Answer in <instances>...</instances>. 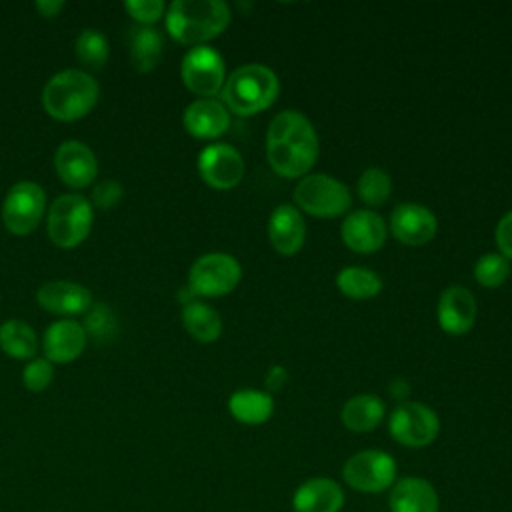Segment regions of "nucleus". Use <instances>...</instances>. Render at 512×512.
<instances>
[{
	"instance_id": "1",
	"label": "nucleus",
	"mask_w": 512,
	"mask_h": 512,
	"mask_svg": "<svg viewBox=\"0 0 512 512\" xmlns=\"http://www.w3.org/2000/svg\"><path fill=\"white\" fill-rule=\"evenodd\" d=\"M266 158L282 178H304L318 158V134L300 110L278 112L266 130Z\"/></svg>"
},
{
	"instance_id": "2",
	"label": "nucleus",
	"mask_w": 512,
	"mask_h": 512,
	"mask_svg": "<svg viewBox=\"0 0 512 512\" xmlns=\"http://www.w3.org/2000/svg\"><path fill=\"white\" fill-rule=\"evenodd\" d=\"M230 20V6L222 0H174L166 12V30L176 42L194 48L220 36Z\"/></svg>"
},
{
	"instance_id": "3",
	"label": "nucleus",
	"mask_w": 512,
	"mask_h": 512,
	"mask_svg": "<svg viewBox=\"0 0 512 512\" xmlns=\"http://www.w3.org/2000/svg\"><path fill=\"white\" fill-rule=\"evenodd\" d=\"M222 102L228 112L238 116H254L270 108L280 94V80L266 64H242L222 86Z\"/></svg>"
},
{
	"instance_id": "4",
	"label": "nucleus",
	"mask_w": 512,
	"mask_h": 512,
	"mask_svg": "<svg viewBox=\"0 0 512 512\" xmlns=\"http://www.w3.org/2000/svg\"><path fill=\"white\" fill-rule=\"evenodd\" d=\"M98 82L82 70L54 74L42 90V106L56 120H78L98 102Z\"/></svg>"
},
{
	"instance_id": "5",
	"label": "nucleus",
	"mask_w": 512,
	"mask_h": 512,
	"mask_svg": "<svg viewBox=\"0 0 512 512\" xmlns=\"http://www.w3.org/2000/svg\"><path fill=\"white\" fill-rule=\"evenodd\" d=\"M294 206L316 218H336L350 210L352 194L350 188L338 178L316 172L306 174L298 180L294 192Z\"/></svg>"
},
{
	"instance_id": "6",
	"label": "nucleus",
	"mask_w": 512,
	"mask_h": 512,
	"mask_svg": "<svg viewBox=\"0 0 512 512\" xmlns=\"http://www.w3.org/2000/svg\"><path fill=\"white\" fill-rule=\"evenodd\" d=\"M92 204L80 194L58 196L48 210L46 232L60 248H74L86 240L92 228Z\"/></svg>"
},
{
	"instance_id": "7",
	"label": "nucleus",
	"mask_w": 512,
	"mask_h": 512,
	"mask_svg": "<svg viewBox=\"0 0 512 512\" xmlns=\"http://www.w3.org/2000/svg\"><path fill=\"white\" fill-rule=\"evenodd\" d=\"M242 278L240 262L228 252H208L194 260L188 272V288L194 296L218 298L230 294Z\"/></svg>"
},
{
	"instance_id": "8",
	"label": "nucleus",
	"mask_w": 512,
	"mask_h": 512,
	"mask_svg": "<svg viewBox=\"0 0 512 512\" xmlns=\"http://www.w3.org/2000/svg\"><path fill=\"white\" fill-rule=\"evenodd\" d=\"M396 460L378 448H366L352 454L342 466L344 482L364 494H380L396 482Z\"/></svg>"
},
{
	"instance_id": "9",
	"label": "nucleus",
	"mask_w": 512,
	"mask_h": 512,
	"mask_svg": "<svg viewBox=\"0 0 512 512\" xmlns=\"http://www.w3.org/2000/svg\"><path fill=\"white\" fill-rule=\"evenodd\" d=\"M388 434L400 446L424 448L438 438L440 418L430 406L416 400H406L396 404L390 412Z\"/></svg>"
},
{
	"instance_id": "10",
	"label": "nucleus",
	"mask_w": 512,
	"mask_h": 512,
	"mask_svg": "<svg viewBox=\"0 0 512 512\" xmlns=\"http://www.w3.org/2000/svg\"><path fill=\"white\" fill-rule=\"evenodd\" d=\"M180 76L192 94L200 98H214L218 92H222L226 82L224 58L208 44L194 46L182 58Z\"/></svg>"
},
{
	"instance_id": "11",
	"label": "nucleus",
	"mask_w": 512,
	"mask_h": 512,
	"mask_svg": "<svg viewBox=\"0 0 512 512\" xmlns=\"http://www.w3.org/2000/svg\"><path fill=\"white\" fill-rule=\"evenodd\" d=\"M46 210V194L36 182L24 180L16 182L4 198L2 204V222L16 234L26 236L40 224Z\"/></svg>"
},
{
	"instance_id": "12",
	"label": "nucleus",
	"mask_w": 512,
	"mask_h": 512,
	"mask_svg": "<svg viewBox=\"0 0 512 512\" xmlns=\"http://www.w3.org/2000/svg\"><path fill=\"white\" fill-rule=\"evenodd\" d=\"M198 172L208 186L216 190H230L244 178L246 164L234 146L216 142L198 154Z\"/></svg>"
},
{
	"instance_id": "13",
	"label": "nucleus",
	"mask_w": 512,
	"mask_h": 512,
	"mask_svg": "<svg viewBox=\"0 0 512 512\" xmlns=\"http://www.w3.org/2000/svg\"><path fill=\"white\" fill-rule=\"evenodd\" d=\"M388 230L392 236L406 246H424L438 232L436 214L418 202H400L388 220Z\"/></svg>"
},
{
	"instance_id": "14",
	"label": "nucleus",
	"mask_w": 512,
	"mask_h": 512,
	"mask_svg": "<svg viewBox=\"0 0 512 512\" xmlns=\"http://www.w3.org/2000/svg\"><path fill=\"white\" fill-rule=\"evenodd\" d=\"M340 238L352 252L372 254L384 246L388 238V224L370 208L352 210L340 224Z\"/></svg>"
},
{
	"instance_id": "15",
	"label": "nucleus",
	"mask_w": 512,
	"mask_h": 512,
	"mask_svg": "<svg viewBox=\"0 0 512 512\" xmlns=\"http://www.w3.org/2000/svg\"><path fill=\"white\" fill-rule=\"evenodd\" d=\"M476 296L462 284H452L442 290L436 304L438 326L450 336H462L476 322Z\"/></svg>"
},
{
	"instance_id": "16",
	"label": "nucleus",
	"mask_w": 512,
	"mask_h": 512,
	"mask_svg": "<svg viewBox=\"0 0 512 512\" xmlns=\"http://www.w3.org/2000/svg\"><path fill=\"white\" fill-rule=\"evenodd\" d=\"M54 166L60 180L70 188H86L98 174L94 152L80 140H66L54 154Z\"/></svg>"
},
{
	"instance_id": "17",
	"label": "nucleus",
	"mask_w": 512,
	"mask_h": 512,
	"mask_svg": "<svg viewBox=\"0 0 512 512\" xmlns=\"http://www.w3.org/2000/svg\"><path fill=\"white\" fill-rule=\"evenodd\" d=\"M268 240L280 256H294L306 240V222L302 212L288 202L278 204L268 218Z\"/></svg>"
},
{
	"instance_id": "18",
	"label": "nucleus",
	"mask_w": 512,
	"mask_h": 512,
	"mask_svg": "<svg viewBox=\"0 0 512 512\" xmlns=\"http://www.w3.org/2000/svg\"><path fill=\"white\" fill-rule=\"evenodd\" d=\"M184 128L198 140H212L222 136L230 126V112L222 100L196 98L190 102L182 116Z\"/></svg>"
},
{
	"instance_id": "19",
	"label": "nucleus",
	"mask_w": 512,
	"mask_h": 512,
	"mask_svg": "<svg viewBox=\"0 0 512 512\" xmlns=\"http://www.w3.org/2000/svg\"><path fill=\"white\" fill-rule=\"evenodd\" d=\"M344 488L326 476L304 480L292 494L294 512H340L344 508Z\"/></svg>"
},
{
	"instance_id": "20",
	"label": "nucleus",
	"mask_w": 512,
	"mask_h": 512,
	"mask_svg": "<svg viewBox=\"0 0 512 512\" xmlns=\"http://www.w3.org/2000/svg\"><path fill=\"white\" fill-rule=\"evenodd\" d=\"M390 512H440L434 484L420 476H404L390 488Z\"/></svg>"
},
{
	"instance_id": "21",
	"label": "nucleus",
	"mask_w": 512,
	"mask_h": 512,
	"mask_svg": "<svg viewBox=\"0 0 512 512\" xmlns=\"http://www.w3.org/2000/svg\"><path fill=\"white\" fill-rule=\"evenodd\" d=\"M38 304L52 312L62 316H76L86 312L92 306V294L88 288L76 282L66 280H54L46 282L36 292Z\"/></svg>"
},
{
	"instance_id": "22",
	"label": "nucleus",
	"mask_w": 512,
	"mask_h": 512,
	"mask_svg": "<svg viewBox=\"0 0 512 512\" xmlns=\"http://www.w3.org/2000/svg\"><path fill=\"white\" fill-rule=\"evenodd\" d=\"M86 344V330L76 320H56L44 332V354L48 362L64 364L76 360Z\"/></svg>"
},
{
	"instance_id": "23",
	"label": "nucleus",
	"mask_w": 512,
	"mask_h": 512,
	"mask_svg": "<svg viewBox=\"0 0 512 512\" xmlns=\"http://www.w3.org/2000/svg\"><path fill=\"white\" fill-rule=\"evenodd\" d=\"M228 412L234 420L248 426H258L270 420L274 414V398L266 390L242 388L230 394Z\"/></svg>"
},
{
	"instance_id": "24",
	"label": "nucleus",
	"mask_w": 512,
	"mask_h": 512,
	"mask_svg": "<svg viewBox=\"0 0 512 512\" xmlns=\"http://www.w3.org/2000/svg\"><path fill=\"white\" fill-rule=\"evenodd\" d=\"M384 416L386 406L376 394H354L340 410V420L350 432H370L380 426Z\"/></svg>"
},
{
	"instance_id": "25",
	"label": "nucleus",
	"mask_w": 512,
	"mask_h": 512,
	"mask_svg": "<svg viewBox=\"0 0 512 512\" xmlns=\"http://www.w3.org/2000/svg\"><path fill=\"white\" fill-rule=\"evenodd\" d=\"M164 38L152 26H134L128 34L130 62L138 72H150L162 58Z\"/></svg>"
},
{
	"instance_id": "26",
	"label": "nucleus",
	"mask_w": 512,
	"mask_h": 512,
	"mask_svg": "<svg viewBox=\"0 0 512 512\" xmlns=\"http://www.w3.org/2000/svg\"><path fill=\"white\" fill-rule=\"evenodd\" d=\"M182 324L198 342H214L222 334L220 314L200 300H192L182 306Z\"/></svg>"
},
{
	"instance_id": "27",
	"label": "nucleus",
	"mask_w": 512,
	"mask_h": 512,
	"mask_svg": "<svg viewBox=\"0 0 512 512\" xmlns=\"http://www.w3.org/2000/svg\"><path fill=\"white\" fill-rule=\"evenodd\" d=\"M336 288L352 300H368L380 294L382 278L366 266H344L336 274Z\"/></svg>"
},
{
	"instance_id": "28",
	"label": "nucleus",
	"mask_w": 512,
	"mask_h": 512,
	"mask_svg": "<svg viewBox=\"0 0 512 512\" xmlns=\"http://www.w3.org/2000/svg\"><path fill=\"white\" fill-rule=\"evenodd\" d=\"M0 348L18 360L32 358L36 354V334L24 320H6L0 326Z\"/></svg>"
},
{
	"instance_id": "29",
	"label": "nucleus",
	"mask_w": 512,
	"mask_h": 512,
	"mask_svg": "<svg viewBox=\"0 0 512 512\" xmlns=\"http://www.w3.org/2000/svg\"><path fill=\"white\" fill-rule=\"evenodd\" d=\"M356 192L366 206H382L392 194V178L384 168L370 166L360 174L356 182Z\"/></svg>"
},
{
	"instance_id": "30",
	"label": "nucleus",
	"mask_w": 512,
	"mask_h": 512,
	"mask_svg": "<svg viewBox=\"0 0 512 512\" xmlns=\"http://www.w3.org/2000/svg\"><path fill=\"white\" fill-rule=\"evenodd\" d=\"M108 40L96 28H86L76 38V58L88 70H100L108 60Z\"/></svg>"
},
{
	"instance_id": "31",
	"label": "nucleus",
	"mask_w": 512,
	"mask_h": 512,
	"mask_svg": "<svg viewBox=\"0 0 512 512\" xmlns=\"http://www.w3.org/2000/svg\"><path fill=\"white\" fill-rule=\"evenodd\" d=\"M510 276V262L500 252H486L474 264V278L484 288H498Z\"/></svg>"
},
{
	"instance_id": "32",
	"label": "nucleus",
	"mask_w": 512,
	"mask_h": 512,
	"mask_svg": "<svg viewBox=\"0 0 512 512\" xmlns=\"http://www.w3.org/2000/svg\"><path fill=\"white\" fill-rule=\"evenodd\" d=\"M52 378H54V368H52V362H48L46 358H36L32 360L24 372H22V380H24V386L30 390V392H42L46 390L50 384H52Z\"/></svg>"
},
{
	"instance_id": "33",
	"label": "nucleus",
	"mask_w": 512,
	"mask_h": 512,
	"mask_svg": "<svg viewBox=\"0 0 512 512\" xmlns=\"http://www.w3.org/2000/svg\"><path fill=\"white\" fill-rule=\"evenodd\" d=\"M124 8L140 26H152L164 14L162 0H128L124 2Z\"/></svg>"
},
{
	"instance_id": "34",
	"label": "nucleus",
	"mask_w": 512,
	"mask_h": 512,
	"mask_svg": "<svg viewBox=\"0 0 512 512\" xmlns=\"http://www.w3.org/2000/svg\"><path fill=\"white\" fill-rule=\"evenodd\" d=\"M122 194H124V190L116 180H102L96 184V188L92 192V202L96 208L110 210L120 202Z\"/></svg>"
},
{
	"instance_id": "35",
	"label": "nucleus",
	"mask_w": 512,
	"mask_h": 512,
	"mask_svg": "<svg viewBox=\"0 0 512 512\" xmlns=\"http://www.w3.org/2000/svg\"><path fill=\"white\" fill-rule=\"evenodd\" d=\"M494 240L498 246V252L510 262L512 260V210H508L496 224Z\"/></svg>"
},
{
	"instance_id": "36",
	"label": "nucleus",
	"mask_w": 512,
	"mask_h": 512,
	"mask_svg": "<svg viewBox=\"0 0 512 512\" xmlns=\"http://www.w3.org/2000/svg\"><path fill=\"white\" fill-rule=\"evenodd\" d=\"M288 384V370L282 364H272L264 374V388L268 394L280 392Z\"/></svg>"
},
{
	"instance_id": "37",
	"label": "nucleus",
	"mask_w": 512,
	"mask_h": 512,
	"mask_svg": "<svg viewBox=\"0 0 512 512\" xmlns=\"http://www.w3.org/2000/svg\"><path fill=\"white\" fill-rule=\"evenodd\" d=\"M388 394L400 402H406L410 396V382L406 378H394L388 386Z\"/></svg>"
},
{
	"instance_id": "38",
	"label": "nucleus",
	"mask_w": 512,
	"mask_h": 512,
	"mask_svg": "<svg viewBox=\"0 0 512 512\" xmlns=\"http://www.w3.org/2000/svg\"><path fill=\"white\" fill-rule=\"evenodd\" d=\"M62 8H64V2H60V0H38V2H36V10H38L42 16H46V18L56 16Z\"/></svg>"
}]
</instances>
